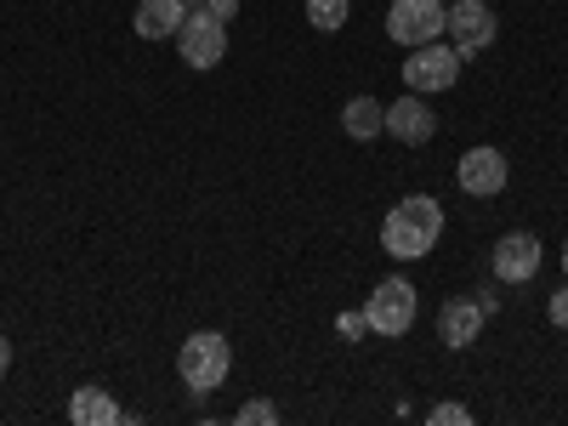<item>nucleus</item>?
Listing matches in <instances>:
<instances>
[{
	"label": "nucleus",
	"mask_w": 568,
	"mask_h": 426,
	"mask_svg": "<svg viewBox=\"0 0 568 426\" xmlns=\"http://www.w3.org/2000/svg\"><path fill=\"white\" fill-rule=\"evenodd\" d=\"M460 52L455 45H438V40H426V45H415L409 52V63H404V80H409V91H420V98H433V91H449L455 80H460Z\"/></svg>",
	"instance_id": "39448f33"
},
{
	"label": "nucleus",
	"mask_w": 568,
	"mask_h": 426,
	"mask_svg": "<svg viewBox=\"0 0 568 426\" xmlns=\"http://www.w3.org/2000/svg\"><path fill=\"white\" fill-rule=\"evenodd\" d=\"M342 131L353 136V142H375L387 131V103H375V98H353L347 109H342Z\"/></svg>",
	"instance_id": "4468645a"
},
{
	"label": "nucleus",
	"mask_w": 568,
	"mask_h": 426,
	"mask_svg": "<svg viewBox=\"0 0 568 426\" xmlns=\"http://www.w3.org/2000/svg\"><path fill=\"white\" fill-rule=\"evenodd\" d=\"M444 34L455 40V52H460V58L484 52V45L500 34L495 7H484V0H455V7H449V23H444Z\"/></svg>",
	"instance_id": "0eeeda50"
},
{
	"label": "nucleus",
	"mask_w": 568,
	"mask_h": 426,
	"mask_svg": "<svg viewBox=\"0 0 568 426\" xmlns=\"http://www.w3.org/2000/svg\"><path fill=\"white\" fill-rule=\"evenodd\" d=\"M182 18H187V7H182V0H142V7H136V18H131V29H136L142 40H176Z\"/></svg>",
	"instance_id": "f8f14e48"
},
{
	"label": "nucleus",
	"mask_w": 568,
	"mask_h": 426,
	"mask_svg": "<svg viewBox=\"0 0 568 426\" xmlns=\"http://www.w3.org/2000/svg\"><path fill=\"white\" fill-rule=\"evenodd\" d=\"M426 420H433V426H471L466 404H433V409H426Z\"/></svg>",
	"instance_id": "f3484780"
},
{
	"label": "nucleus",
	"mask_w": 568,
	"mask_h": 426,
	"mask_svg": "<svg viewBox=\"0 0 568 426\" xmlns=\"http://www.w3.org/2000/svg\"><path fill=\"white\" fill-rule=\"evenodd\" d=\"M347 7H353V0H307V23L324 29V34H336L347 23Z\"/></svg>",
	"instance_id": "2eb2a0df"
},
{
	"label": "nucleus",
	"mask_w": 568,
	"mask_h": 426,
	"mask_svg": "<svg viewBox=\"0 0 568 426\" xmlns=\"http://www.w3.org/2000/svg\"><path fill=\"white\" fill-rule=\"evenodd\" d=\"M7 369H12V342L0 336V375H7Z\"/></svg>",
	"instance_id": "412c9836"
},
{
	"label": "nucleus",
	"mask_w": 568,
	"mask_h": 426,
	"mask_svg": "<svg viewBox=\"0 0 568 426\" xmlns=\"http://www.w3.org/2000/svg\"><path fill=\"white\" fill-rule=\"evenodd\" d=\"M455 176H460V187H466L471 200H495V194H506V182H511L500 149H466Z\"/></svg>",
	"instance_id": "6e6552de"
},
{
	"label": "nucleus",
	"mask_w": 568,
	"mask_h": 426,
	"mask_svg": "<svg viewBox=\"0 0 568 426\" xmlns=\"http://www.w3.org/2000/svg\"><path fill=\"white\" fill-rule=\"evenodd\" d=\"M551 324H557V329H568V284L551 296Z\"/></svg>",
	"instance_id": "6ab92c4d"
},
{
	"label": "nucleus",
	"mask_w": 568,
	"mask_h": 426,
	"mask_svg": "<svg viewBox=\"0 0 568 426\" xmlns=\"http://www.w3.org/2000/svg\"><path fill=\"white\" fill-rule=\"evenodd\" d=\"M444 23H449L444 0H393V12H387V34L398 45H409V52H415V45H426V40H438Z\"/></svg>",
	"instance_id": "423d86ee"
},
{
	"label": "nucleus",
	"mask_w": 568,
	"mask_h": 426,
	"mask_svg": "<svg viewBox=\"0 0 568 426\" xmlns=\"http://www.w3.org/2000/svg\"><path fill=\"white\" fill-rule=\"evenodd\" d=\"M478 329H484V302L478 296H455V302H444V313H438V336H444V347H471L478 342Z\"/></svg>",
	"instance_id": "9b49d317"
},
{
	"label": "nucleus",
	"mask_w": 568,
	"mask_h": 426,
	"mask_svg": "<svg viewBox=\"0 0 568 426\" xmlns=\"http://www.w3.org/2000/svg\"><path fill=\"white\" fill-rule=\"evenodd\" d=\"M415 284L409 278H382L369 291L364 302V324L375 329V336H409V324H415Z\"/></svg>",
	"instance_id": "7ed1b4c3"
},
{
	"label": "nucleus",
	"mask_w": 568,
	"mask_h": 426,
	"mask_svg": "<svg viewBox=\"0 0 568 426\" xmlns=\"http://www.w3.org/2000/svg\"><path fill=\"white\" fill-rule=\"evenodd\" d=\"M387 131H393L398 142H409V149H420V142H433V131H438V114L420 103V91H409V98L387 103Z\"/></svg>",
	"instance_id": "9d476101"
},
{
	"label": "nucleus",
	"mask_w": 568,
	"mask_h": 426,
	"mask_svg": "<svg viewBox=\"0 0 568 426\" xmlns=\"http://www.w3.org/2000/svg\"><path fill=\"white\" fill-rule=\"evenodd\" d=\"M233 426H278V404H267V398H251L240 415H233Z\"/></svg>",
	"instance_id": "dca6fc26"
},
{
	"label": "nucleus",
	"mask_w": 568,
	"mask_h": 426,
	"mask_svg": "<svg viewBox=\"0 0 568 426\" xmlns=\"http://www.w3.org/2000/svg\"><path fill=\"white\" fill-rule=\"evenodd\" d=\"M205 12H211V18H222V23H227V18H233V12H240V0H205Z\"/></svg>",
	"instance_id": "aec40b11"
},
{
	"label": "nucleus",
	"mask_w": 568,
	"mask_h": 426,
	"mask_svg": "<svg viewBox=\"0 0 568 426\" xmlns=\"http://www.w3.org/2000/svg\"><path fill=\"white\" fill-rule=\"evenodd\" d=\"M540 256H546L540 240L517 227V233H506V240L495 245V278H500V284H529V278L540 273Z\"/></svg>",
	"instance_id": "1a4fd4ad"
},
{
	"label": "nucleus",
	"mask_w": 568,
	"mask_h": 426,
	"mask_svg": "<svg viewBox=\"0 0 568 426\" xmlns=\"http://www.w3.org/2000/svg\"><path fill=\"white\" fill-rule=\"evenodd\" d=\"M227 369H233V347L227 336H216V329H200V336H187L182 353H176V375L187 382V393L205 398L227 382Z\"/></svg>",
	"instance_id": "f03ea898"
},
{
	"label": "nucleus",
	"mask_w": 568,
	"mask_h": 426,
	"mask_svg": "<svg viewBox=\"0 0 568 426\" xmlns=\"http://www.w3.org/2000/svg\"><path fill=\"white\" fill-rule=\"evenodd\" d=\"M69 420L74 426H120V404L103 393V387H80L69 398Z\"/></svg>",
	"instance_id": "ddd939ff"
},
{
	"label": "nucleus",
	"mask_w": 568,
	"mask_h": 426,
	"mask_svg": "<svg viewBox=\"0 0 568 426\" xmlns=\"http://www.w3.org/2000/svg\"><path fill=\"white\" fill-rule=\"evenodd\" d=\"M438 233H444V205H438L433 194H409V200H398V205L382 216V245H387V256H398V262L426 256V251L438 245Z\"/></svg>",
	"instance_id": "f257e3e1"
},
{
	"label": "nucleus",
	"mask_w": 568,
	"mask_h": 426,
	"mask_svg": "<svg viewBox=\"0 0 568 426\" xmlns=\"http://www.w3.org/2000/svg\"><path fill=\"white\" fill-rule=\"evenodd\" d=\"M182 7H200V0H182Z\"/></svg>",
	"instance_id": "5701e85b"
},
{
	"label": "nucleus",
	"mask_w": 568,
	"mask_h": 426,
	"mask_svg": "<svg viewBox=\"0 0 568 426\" xmlns=\"http://www.w3.org/2000/svg\"><path fill=\"white\" fill-rule=\"evenodd\" d=\"M562 273H568V251H562Z\"/></svg>",
	"instance_id": "4be33fe9"
},
{
	"label": "nucleus",
	"mask_w": 568,
	"mask_h": 426,
	"mask_svg": "<svg viewBox=\"0 0 568 426\" xmlns=\"http://www.w3.org/2000/svg\"><path fill=\"white\" fill-rule=\"evenodd\" d=\"M176 52H182L187 69H216L227 58V23L211 18L205 7H187V18L176 29Z\"/></svg>",
	"instance_id": "20e7f679"
},
{
	"label": "nucleus",
	"mask_w": 568,
	"mask_h": 426,
	"mask_svg": "<svg viewBox=\"0 0 568 426\" xmlns=\"http://www.w3.org/2000/svg\"><path fill=\"white\" fill-rule=\"evenodd\" d=\"M336 329H342V342H358L369 324H364V313H342V318H336Z\"/></svg>",
	"instance_id": "a211bd4d"
}]
</instances>
